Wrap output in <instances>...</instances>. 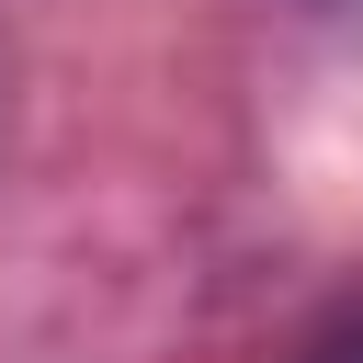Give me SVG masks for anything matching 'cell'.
I'll return each instance as SVG.
<instances>
[{"label":"cell","instance_id":"obj_1","mask_svg":"<svg viewBox=\"0 0 363 363\" xmlns=\"http://www.w3.org/2000/svg\"><path fill=\"white\" fill-rule=\"evenodd\" d=\"M306 363H363V306H352V318H329V329L306 340Z\"/></svg>","mask_w":363,"mask_h":363}]
</instances>
